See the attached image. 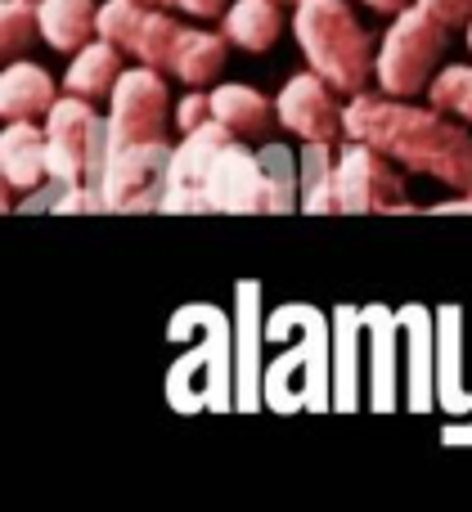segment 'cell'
Segmentation results:
<instances>
[{"instance_id":"20","label":"cell","mask_w":472,"mask_h":512,"mask_svg":"<svg viewBox=\"0 0 472 512\" xmlns=\"http://www.w3.org/2000/svg\"><path fill=\"white\" fill-rule=\"evenodd\" d=\"M41 36V14L36 0H0V54L5 59H23Z\"/></svg>"},{"instance_id":"18","label":"cell","mask_w":472,"mask_h":512,"mask_svg":"<svg viewBox=\"0 0 472 512\" xmlns=\"http://www.w3.org/2000/svg\"><path fill=\"white\" fill-rule=\"evenodd\" d=\"M225 59H230V36L225 32H203V27H189L185 41L176 50V68L171 77L185 81V86H216V77L225 72Z\"/></svg>"},{"instance_id":"21","label":"cell","mask_w":472,"mask_h":512,"mask_svg":"<svg viewBox=\"0 0 472 512\" xmlns=\"http://www.w3.org/2000/svg\"><path fill=\"white\" fill-rule=\"evenodd\" d=\"M428 99L472 126V63H450V68H441L428 86Z\"/></svg>"},{"instance_id":"10","label":"cell","mask_w":472,"mask_h":512,"mask_svg":"<svg viewBox=\"0 0 472 512\" xmlns=\"http://www.w3.org/2000/svg\"><path fill=\"white\" fill-rule=\"evenodd\" d=\"M338 95L342 90H333L315 68L297 72L275 95L279 126L293 131L302 144H338L347 135V104Z\"/></svg>"},{"instance_id":"26","label":"cell","mask_w":472,"mask_h":512,"mask_svg":"<svg viewBox=\"0 0 472 512\" xmlns=\"http://www.w3.org/2000/svg\"><path fill=\"white\" fill-rule=\"evenodd\" d=\"M432 212H441V216H450V212H472V194H459V198H450V203H437Z\"/></svg>"},{"instance_id":"4","label":"cell","mask_w":472,"mask_h":512,"mask_svg":"<svg viewBox=\"0 0 472 512\" xmlns=\"http://www.w3.org/2000/svg\"><path fill=\"white\" fill-rule=\"evenodd\" d=\"M450 32L455 27L441 23L437 14H428L419 0L410 9H401V14H392V27L383 32V45H378L374 86L396 99L423 95L432 86V77L441 72V59L450 50Z\"/></svg>"},{"instance_id":"7","label":"cell","mask_w":472,"mask_h":512,"mask_svg":"<svg viewBox=\"0 0 472 512\" xmlns=\"http://www.w3.org/2000/svg\"><path fill=\"white\" fill-rule=\"evenodd\" d=\"M176 126L162 68L135 63L113 86V113H108V144H162Z\"/></svg>"},{"instance_id":"8","label":"cell","mask_w":472,"mask_h":512,"mask_svg":"<svg viewBox=\"0 0 472 512\" xmlns=\"http://www.w3.org/2000/svg\"><path fill=\"white\" fill-rule=\"evenodd\" d=\"M167 162H171V140H162V144H108L104 171H99L104 212H149V207H162Z\"/></svg>"},{"instance_id":"1","label":"cell","mask_w":472,"mask_h":512,"mask_svg":"<svg viewBox=\"0 0 472 512\" xmlns=\"http://www.w3.org/2000/svg\"><path fill=\"white\" fill-rule=\"evenodd\" d=\"M347 140H365L396 158L405 171L441 180L446 189L472 194V131L446 108H419L396 95H351Z\"/></svg>"},{"instance_id":"16","label":"cell","mask_w":472,"mask_h":512,"mask_svg":"<svg viewBox=\"0 0 472 512\" xmlns=\"http://www.w3.org/2000/svg\"><path fill=\"white\" fill-rule=\"evenodd\" d=\"M36 14H41V41L59 54H77L99 36L95 0H36Z\"/></svg>"},{"instance_id":"27","label":"cell","mask_w":472,"mask_h":512,"mask_svg":"<svg viewBox=\"0 0 472 512\" xmlns=\"http://www.w3.org/2000/svg\"><path fill=\"white\" fill-rule=\"evenodd\" d=\"M149 5H162V9H176V0H149Z\"/></svg>"},{"instance_id":"5","label":"cell","mask_w":472,"mask_h":512,"mask_svg":"<svg viewBox=\"0 0 472 512\" xmlns=\"http://www.w3.org/2000/svg\"><path fill=\"white\" fill-rule=\"evenodd\" d=\"M104 153H108V122L95 113V99L63 90L59 104L45 113V162H50V180L99 189Z\"/></svg>"},{"instance_id":"2","label":"cell","mask_w":472,"mask_h":512,"mask_svg":"<svg viewBox=\"0 0 472 512\" xmlns=\"http://www.w3.org/2000/svg\"><path fill=\"white\" fill-rule=\"evenodd\" d=\"M302 180H297V162L288 149L266 144V149H252V140H230L216 149L212 167H207V212H230V216H279L293 212L302 198H297Z\"/></svg>"},{"instance_id":"17","label":"cell","mask_w":472,"mask_h":512,"mask_svg":"<svg viewBox=\"0 0 472 512\" xmlns=\"http://www.w3.org/2000/svg\"><path fill=\"white\" fill-rule=\"evenodd\" d=\"M221 32L248 54L275 50V41L284 36V0H234L221 18Z\"/></svg>"},{"instance_id":"11","label":"cell","mask_w":472,"mask_h":512,"mask_svg":"<svg viewBox=\"0 0 472 512\" xmlns=\"http://www.w3.org/2000/svg\"><path fill=\"white\" fill-rule=\"evenodd\" d=\"M230 126L225 122H207L198 131L180 135V144L171 149V162H167V185H162V212L171 216H194V212H207V167H212L216 149L230 140Z\"/></svg>"},{"instance_id":"19","label":"cell","mask_w":472,"mask_h":512,"mask_svg":"<svg viewBox=\"0 0 472 512\" xmlns=\"http://www.w3.org/2000/svg\"><path fill=\"white\" fill-rule=\"evenodd\" d=\"M306 194L302 212H342V180H338V153L333 144H306Z\"/></svg>"},{"instance_id":"6","label":"cell","mask_w":472,"mask_h":512,"mask_svg":"<svg viewBox=\"0 0 472 512\" xmlns=\"http://www.w3.org/2000/svg\"><path fill=\"white\" fill-rule=\"evenodd\" d=\"M185 32L189 27L176 14H167L162 5H149V0H104L99 5V36L122 45L135 63H149V68H176V50L185 41Z\"/></svg>"},{"instance_id":"25","label":"cell","mask_w":472,"mask_h":512,"mask_svg":"<svg viewBox=\"0 0 472 512\" xmlns=\"http://www.w3.org/2000/svg\"><path fill=\"white\" fill-rule=\"evenodd\" d=\"M360 5L378 9V14H401V9H410L414 0H360Z\"/></svg>"},{"instance_id":"28","label":"cell","mask_w":472,"mask_h":512,"mask_svg":"<svg viewBox=\"0 0 472 512\" xmlns=\"http://www.w3.org/2000/svg\"><path fill=\"white\" fill-rule=\"evenodd\" d=\"M464 32H468V45H472V23H468V27H464Z\"/></svg>"},{"instance_id":"9","label":"cell","mask_w":472,"mask_h":512,"mask_svg":"<svg viewBox=\"0 0 472 512\" xmlns=\"http://www.w3.org/2000/svg\"><path fill=\"white\" fill-rule=\"evenodd\" d=\"M342 180V212L374 216V212H410V185L401 176V162L365 140H347L338 149Z\"/></svg>"},{"instance_id":"14","label":"cell","mask_w":472,"mask_h":512,"mask_svg":"<svg viewBox=\"0 0 472 512\" xmlns=\"http://www.w3.org/2000/svg\"><path fill=\"white\" fill-rule=\"evenodd\" d=\"M0 176L9 189L32 194L41 180H50V162H45V122H9L0 135Z\"/></svg>"},{"instance_id":"24","label":"cell","mask_w":472,"mask_h":512,"mask_svg":"<svg viewBox=\"0 0 472 512\" xmlns=\"http://www.w3.org/2000/svg\"><path fill=\"white\" fill-rule=\"evenodd\" d=\"M176 9H185L189 18H225L230 0H176Z\"/></svg>"},{"instance_id":"22","label":"cell","mask_w":472,"mask_h":512,"mask_svg":"<svg viewBox=\"0 0 472 512\" xmlns=\"http://www.w3.org/2000/svg\"><path fill=\"white\" fill-rule=\"evenodd\" d=\"M207 122H212V90L189 86V95L176 104V131L189 135V131H198V126H207Z\"/></svg>"},{"instance_id":"23","label":"cell","mask_w":472,"mask_h":512,"mask_svg":"<svg viewBox=\"0 0 472 512\" xmlns=\"http://www.w3.org/2000/svg\"><path fill=\"white\" fill-rule=\"evenodd\" d=\"M428 14H437L450 27H468L472 23V0H419Z\"/></svg>"},{"instance_id":"3","label":"cell","mask_w":472,"mask_h":512,"mask_svg":"<svg viewBox=\"0 0 472 512\" xmlns=\"http://www.w3.org/2000/svg\"><path fill=\"white\" fill-rule=\"evenodd\" d=\"M293 36L306 63L347 99L374 86L378 45L347 0H293Z\"/></svg>"},{"instance_id":"12","label":"cell","mask_w":472,"mask_h":512,"mask_svg":"<svg viewBox=\"0 0 472 512\" xmlns=\"http://www.w3.org/2000/svg\"><path fill=\"white\" fill-rule=\"evenodd\" d=\"M212 117L230 126L239 140H257V144H266L279 126L275 99H266L252 86H239V81H216L212 86Z\"/></svg>"},{"instance_id":"15","label":"cell","mask_w":472,"mask_h":512,"mask_svg":"<svg viewBox=\"0 0 472 512\" xmlns=\"http://www.w3.org/2000/svg\"><path fill=\"white\" fill-rule=\"evenodd\" d=\"M122 45L104 41V36H95L90 45H81L77 54H72L68 72H63V90L68 95H86V99H113V86L122 81Z\"/></svg>"},{"instance_id":"13","label":"cell","mask_w":472,"mask_h":512,"mask_svg":"<svg viewBox=\"0 0 472 512\" xmlns=\"http://www.w3.org/2000/svg\"><path fill=\"white\" fill-rule=\"evenodd\" d=\"M54 104H59V90H54L50 72L41 63L9 59L5 77H0V113L9 122H45Z\"/></svg>"}]
</instances>
